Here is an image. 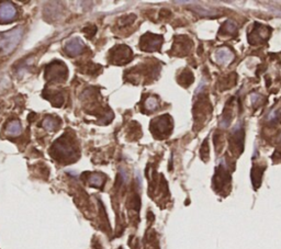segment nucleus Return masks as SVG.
I'll list each match as a JSON object with an SVG mask.
<instances>
[{"label": "nucleus", "mask_w": 281, "mask_h": 249, "mask_svg": "<svg viewBox=\"0 0 281 249\" xmlns=\"http://www.w3.org/2000/svg\"><path fill=\"white\" fill-rule=\"evenodd\" d=\"M132 53L131 50L127 46L120 45L116 48H113L111 53V61L114 64H125L127 62L131 61Z\"/></svg>", "instance_id": "nucleus-2"}, {"label": "nucleus", "mask_w": 281, "mask_h": 249, "mask_svg": "<svg viewBox=\"0 0 281 249\" xmlns=\"http://www.w3.org/2000/svg\"><path fill=\"white\" fill-rule=\"evenodd\" d=\"M55 125H56V123L53 121L52 119H46L45 121L43 122V126L46 127V128H50V130H54Z\"/></svg>", "instance_id": "nucleus-11"}, {"label": "nucleus", "mask_w": 281, "mask_h": 249, "mask_svg": "<svg viewBox=\"0 0 281 249\" xmlns=\"http://www.w3.org/2000/svg\"><path fill=\"white\" fill-rule=\"evenodd\" d=\"M83 50L82 43L79 40H72L65 45V51L70 56H76L80 54Z\"/></svg>", "instance_id": "nucleus-7"}, {"label": "nucleus", "mask_w": 281, "mask_h": 249, "mask_svg": "<svg viewBox=\"0 0 281 249\" xmlns=\"http://www.w3.org/2000/svg\"><path fill=\"white\" fill-rule=\"evenodd\" d=\"M145 105H146L147 110H154V109H156L157 106H158V102L156 101L155 98H149V99H147Z\"/></svg>", "instance_id": "nucleus-10"}, {"label": "nucleus", "mask_w": 281, "mask_h": 249, "mask_svg": "<svg viewBox=\"0 0 281 249\" xmlns=\"http://www.w3.org/2000/svg\"><path fill=\"white\" fill-rule=\"evenodd\" d=\"M22 37V29L16 28L0 35V52L2 54L11 53L19 44Z\"/></svg>", "instance_id": "nucleus-1"}, {"label": "nucleus", "mask_w": 281, "mask_h": 249, "mask_svg": "<svg viewBox=\"0 0 281 249\" xmlns=\"http://www.w3.org/2000/svg\"><path fill=\"white\" fill-rule=\"evenodd\" d=\"M166 119H167V115L156 119L155 121L152 123V125H154L153 133H155V134H157V135H164L165 134V133L167 132V128H170L169 121Z\"/></svg>", "instance_id": "nucleus-6"}, {"label": "nucleus", "mask_w": 281, "mask_h": 249, "mask_svg": "<svg viewBox=\"0 0 281 249\" xmlns=\"http://www.w3.org/2000/svg\"><path fill=\"white\" fill-rule=\"evenodd\" d=\"M161 43V37L148 33L146 35H144L142 40H140V47L143 48V51H154L155 48L160 47Z\"/></svg>", "instance_id": "nucleus-4"}, {"label": "nucleus", "mask_w": 281, "mask_h": 249, "mask_svg": "<svg viewBox=\"0 0 281 249\" xmlns=\"http://www.w3.org/2000/svg\"><path fill=\"white\" fill-rule=\"evenodd\" d=\"M17 18V9L10 2L0 3V23H8Z\"/></svg>", "instance_id": "nucleus-3"}, {"label": "nucleus", "mask_w": 281, "mask_h": 249, "mask_svg": "<svg viewBox=\"0 0 281 249\" xmlns=\"http://www.w3.org/2000/svg\"><path fill=\"white\" fill-rule=\"evenodd\" d=\"M217 57H218V60H219V62L221 64H227V63H230V62L232 61L233 54L230 51H227V50H221V51L218 52Z\"/></svg>", "instance_id": "nucleus-9"}, {"label": "nucleus", "mask_w": 281, "mask_h": 249, "mask_svg": "<svg viewBox=\"0 0 281 249\" xmlns=\"http://www.w3.org/2000/svg\"><path fill=\"white\" fill-rule=\"evenodd\" d=\"M21 124L19 121H17V120H13L10 123L8 124L7 127H6V134L7 135H10V136H16V135H19L21 133Z\"/></svg>", "instance_id": "nucleus-8"}, {"label": "nucleus", "mask_w": 281, "mask_h": 249, "mask_svg": "<svg viewBox=\"0 0 281 249\" xmlns=\"http://www.w3.org/2000/svg\"><path fill=\"white\" fill-rule=\"evenodd\" d=\"M60 63H54L48 67V78L54 79V81H63L66 78V75H67V69L65 68V66L63 64Z\"/></svg>", "instance_id": "nucleus-5"}]
</instances>
